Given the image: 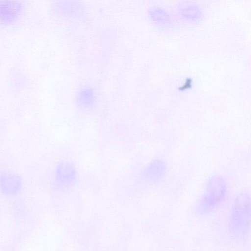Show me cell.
I'll return each mask as SVG.
<instances>
[{"mask_svg": "<svg viewBox=\"0 0 251 251\" xmlns=\"http://www.w3.org/2000/svg\"><path fill=\"white\" fill-rule=\"evenodd\" d=\"M19 6L12 2L5 1L0 3V16L3 19H9L18 12Z\"/></svg>", "mask_w": 251, "mask_h": 251, "instance_id": "3", "label": "cell"}, {"mask_svg": "<svg viewBox=\"0 0 251 251\" xmlns=\"http://www.w3.org/2000/svg\"><path fill=\"white\" fill-rule=\"evenodd\" d=\"M77 178V170L72 163L63 161L56 166L54 183L57 188H68L75 183Z\"/></svg>", "mask_w": 251, "mask_h": 251, "instance_id": "1", "label": "cell"}, {"mask_svg": "<svg viewBox=\"0 0 251 251\" xmlns=\"http://www.w3.org/2000/svg\"><path fill=\"white\" fill-rule=\"evenodd\" d=\"M22 187V180L18 175L5 172L0 176V190L5 195L15 196L18 194Z\"/></svg>", "mask_w": 251, "mask_h": 251, "instance_id": "2", "label": "cell"}]
</instances>
